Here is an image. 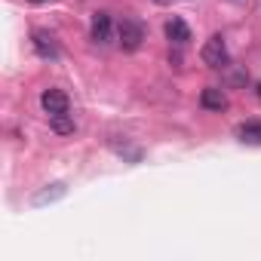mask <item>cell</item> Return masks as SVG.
Here are the masks:
<instances>
[{"label": "cell", "mask_w": 261, "mask_h": 261, "mask_svg": "<svg viewBox=\"0 0 261 261\" xmlns=\"http://www.w3.org/2000/svg\"><path fill=\"white\" fill-rule=\"evenodd\" d=\"M200 59H203V65H209V68H227V65H230V53H227L224 37H221V34H212V37L203 43Z\"/></svg>", "instance_id": "obj_1"}, {"label": "cell", "mask_w": 261, "mask_h": 261, "mask_svg": "<svg viewBox=\"0 0 261 261\" xmlns=\"http://www.w3.org/2000/svg\"><path fill=\"white\" fill-rule=\"evenodd\" d=\"M117 37H120L117 43H120L123 53H136L142 46V40H145V25L139 19H123L120 28H117Z\"/></svg>", "instance_id": "obj_2"}, {"label": "cell", "mask_w": 261, "mask_h": 261, "mask_svg": "<svg viewBox=\"0 0 261 261\" xmlns=\"http://www.w3.org/2000/svg\"><path fill=\"white\" fill-rule=\"evenodd\" d=\"M40 105H43V111H46L49 117H53V114H68V108H71L68 95H65L62 89H56V86L43 89V95H40Z\"/></svg>", "instance_id": "obj_3"}, {"label": "cell", "mask_w": 261, "mask_h": 261, "mask_svg": "<svg viewBox=\"0 0 261 261\" xmlns=\"http://www.w3.org/2000/svg\"><path fill=\"white\" fill-rule=\"evenodd\" d=\"M111 34H114L111 16H108V13H95V16H92V25H89V37H92L95 43H111Z\"/></svg>", "instance_id": "obj_4"}, {"label": "cell", "mask_w": 261, "mask_h": 261, "mask_svg": "<svg viewBox=\"0 0 261 261\" xmlns=\"http://www.w3.org/2000/svg\"><path fill=\"white\" fill-rule=\"evenodd\" d=\"M31 43H34V49H37L40 59H59V43H56V37L49 31H34Z\"/></svg>", "instance_id": "obj_5"}, {"label": "cell", "mask_w": 261, "mask_h": 261, "mask_svg": "<svg viewBox=\"0 0 261 261\" xmlns=\"http://www.w3.org/2000/svg\"><path fill=\"white\" fill-rule=\"evenodd\" d=\"M166 37H169V43H175V46H185V43L191 40V28H188V22L172 16V19L166 22Z\"/></svg>", "instance_id": "obj_6"}, {"label": "cell", "mask_w": 261, "mask_h": 261, "mask_svg": "<svg viewBox=\"0 0 261 261\" xmlns=\"http://www.w3.org/2000/svg\"><path fill=\"white\" fill-rule=\"evenodd\" d=\"M200 105H203L206 111H224V108H227V95H224V89H218V86H206V89L200 92Z\"/></svg>", "instance_id": "obj_7"}, {"label": "cell", "mask_w": 261, "mask_h": 261, "mask_svg": "<svg viewBox=\"0 0 261 261\" xmlns=\"http://www.w3.org/2000/svg\"><path fill=\"white\" fill-rule=\"evenodd\" d=\"M65 185L62 181H56V185H46L40 194H34V206H46V203H56V200H62L65 197Z\"/></svg>", "instance_id": "obj_8"}, {"label": "cell", "mask_w": 261, "mask_h": 261, "mask_svg": "<svg viewBox=\"0 0 261 261\" xmlns=\"http://www.w3.org/2000/svg\"><path fill=\"white\" fill-rule=\"evenodd\" d=\"M237 139L243 145H261V123H243V126H237Z\"/></svg>", "instance_id": "obj_9"}, {"label": "cell", "mask_w": 261, "mask_h": 261, "mask_svg": "<svg viewBox=\"0 0 261 261\" xmlns=\"http://www.w3.org/2000/svg\"><path fill=\"white\" fill-rule=\"evenodd\" d=\"M49 126H53V133H59V136H71V133H74L71 114H53V117H49Z\"/></svg>", "instance_id": "obj_10"}, {"label": "cell", "mask_w": 261, "mask_h": 261, "mask_svg": "<svg viewBox=\"0 0 261 261\" xmlns=\"http://www.w3.org/2000/svg\"><path fill=\"white\" fill-rule=\"evenodd\" d=\"M233 4H240V7H243V4H249V0H233Z\"/></svg>", "instance_id": "obj_11"}, {"label": "cell", "mask_w": 261, "mask_h": 261, "mask_svg": "<svg viewBox=\"0 0 261 261\" xmlns=\"http://www.w3.org/2000/svg\"><path fill=\"white\" fill-rule=\"evenodd\" d=\"M31 4H43V0H31Z\"/></svg>", "instance_id": "obj_12"}]
</instances>
